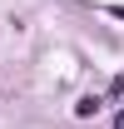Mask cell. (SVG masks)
Masks as SVG:
<instances>
[{
	"label": "cell",
	"mask_w": 124,
	"mask_h": 129,
	"mask_svg": "<svg viewBox=\"0 0 124 129\" xmlns=\"http://www.w3.org/2000/svg\"><path fill=\"white\" fill-rule=\"evenodd\" d=\"M99 104H104V99H99V94H79V104H75V114H79V119H89V114L99 109Z\"/></svg>",
	"instance_id": "cell-1"
},
{
	"label": "cell",
	"mask_w": 124,
	"mask_h": 129,
	"mask_svg": "<svg viewBox=\"0 0 124 129\" xmlns=\"http://www.w3.org/2000/svg\"><path fill=\"white\" fill-rule=\"evenodd\" d=\"M114 129H124V109H119V114H114Z\"/></svg>",
	"instance_id": "cell-2"
}]
</instances>
